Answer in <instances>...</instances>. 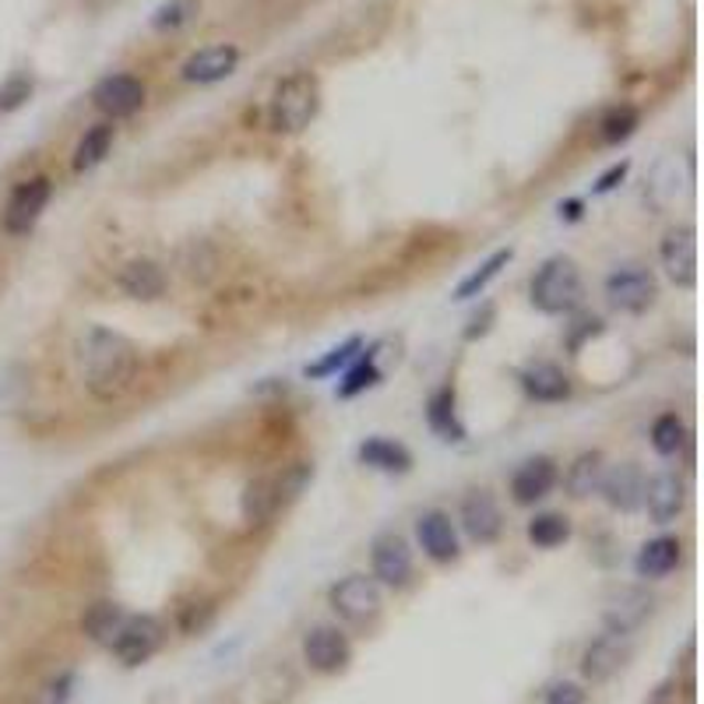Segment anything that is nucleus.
Instances as JSON below:
<instances>
[{"label":"nucleus","mask_w":704,"mask_h":704,"mask_svg":"<svg viewBox=\"0 0 704 704\" xmlns=\"http://www.w3.org/2000/svg\"><path fill=\"white\" fill-rule=\"evenodd\" d=\"M78 370L92 398L117 402L138 380V349L120 332L88 328L78 342Z\"/></svg>","instance_id":"obj_1"},{"label":"nucleus","mask_w":704,"mask_h":704,"mask_svg":"<svg viewBox=\"0 0 704 704\" xmlns=\"http://www.w3.org/2000/svg\"><path fill=\"white\" fill-rule=\"evenodd\" d=\"M321 109V85L314 74L300 71L290 74L285 82H279L272 95V127L279 135H300Z\"/></svg>","instance_id":"obj_2"},{"label":"nucleus","mask_w":704,"mask_h":704,"mask_svg":"<svg viewBox=\"0 0 704 704\" xmlns=\"http://www.w3.org/2000/svg\"><path fill=\"white\" fill-rule=\"evenodd\" d=\"M581 272L570 258H549L532 279V303L543 314H570L581 303Z\"/></svg>","instance_id":"obj_3"},{"label":"nucleus","mask_w":704,"mask_h":704,"mask_svg":"<svg viewBox=\"0 0 704 704\" xmlns=\"http://www.w3.org/2000/svg\"><path fill=\"white\" fill-rule=\"evenodd\" d=\"M162 634L166 631H162V623L156 617H148V613H127L117 641L109 644V652L117 655L120 665L135 670V665H145L151 655L162 649Z\"/></svg>","instance_id":"obj_4"},{"label":"nucleus","mask_w":704,"mask_h":704,"mask_svg":"<svg viewBox=\"0 0 704 704\" xmlns=\"http://www.w3.org/2000/svg\"><path fill=\"white\" fill-rule=\"evenodd\" d=\"M655 296H659L655 275L649 269H641V264H620V269L606 279V300H610V307L620 314L649 311Z\"/></svg>","instance_id":"obj_5"},{"label":"nucleus","mask_w":704,"mask_h":704,"mask_svg":"<svg viewBox=\"0 0 704 704\" xmlns=\"http://www.w3.org/2000/svg\"><path fill=\"white\" fill-rule=\"evenodd\" d=\"M303 662L311 665L314 673L321 676H338L349 670L353 662V644L349 638L338 631L332 623H321L314 631H307L303 638Z\"/></svg>","instance_id":"obj_6"},{"label":"nucleus","mask_w":704,"mask_h":704,"mask_svg":"<svg viewBox=\"0 0 704 704\" xmlns=\"http://www.w3.org/2000/svg\"><path fill=\"white\" fill-rule=\"evenodd\" d=\"M332 610L349 623H367L380 613V585L367 575H349L328 592Z\"/></svg>","instance_id":"obj_7"},{"label":"nucleus","mask_w":704,"mask_h":704,"mask_svg":"<svg viewBox=\"0 0 704 704\" xmlns=\"http://www.w3.org/2000/svg\"><path fill=\"white\" fill-rule=\"evenodd\" d=\"M50 204V180L46 177H32L25 183H18L11 190V198L4 204V233L11 237H25L40 216L46 212Z\"/></svg>","instance_id":"obj_8"},{"label":"nucleus","mask_w":704,"mask_h":704,"mask_svg":"<svg viewBox=\"0 0 704 704\" xmlns=\"http://www.w3.org/2000/svg\"><path fill=\"white\" fill-rule=\"evenodd\" d=\"M627 659H631V638L606 631L581 652V676L588 683H606L623 670Z\"/></svg>","instance_id":"obj_9"},{"label":"nucleus","mask_w":704,"mask_h":704,"mask_svg":"<svg viewBox=\"0 0 704 704\" xmlns=\"http://www.w3.org/2000/svg\"><path fill=\"white\" fill-rule=\"evenodd\" d=\"M659 258L670 282L683 285V290H691L697 282V240L691 225H673V230L662 237Z\"/></svg>","instance_id":"obj_10"},{"label":"nucleus","mask_w":704,"mask_h":704,"mask_svg":"<svg viewBox=\"0 0 704 704\" xmlns=\"http://www.w3.org/2000/svg\"><path fill=\"white\" fill-rule=\"evenodd\" d=\"M92 103L99 113H106L109 120L135 117L145 106V85L138 78H130V74H109V78H103L92 88Z\"/></svg>","instance_id":"obj_11"},{"label":"nucleus","mask_w":704,"mask_h":704,"mask_svg":"<svg viewBox=\"0 0 704 704\" xmlns=\"http://www.w3.org/2000/svg\"><path fill=\"white\" fill-rule=\"evenodd\" d=\"M641 504L655 525H670L683 511V504H687V486H683V480H676V475H670V472L652 475V480L644 483Z\"/></svg>","instance_id":"obj_12"},{"label":"nucleus","mask_w":704,"mask_h":704,"mask_svg":"<svg viewBox=\"0 0 704 704\" xmlns=\"http://www.w3.org/2000/svg\"><path fill=\"white\" fill-rule=\"evenodd\" d=\"M652 617V596L644 588H620V592L606 602V631L631 638L638 627Z\"/></svg>","instance_id":"obj_13"},{"label":"nucleus","mask_w":704,"mask_h":704,"mask_svg":"<svg viewBox=\"0 0 704 704\" xmlns=\"http://www.w3.org/2000/svg\"><path fill=\"white\" fill-rule=\"evenodd\" d=\"M412 578V554L402 536H380L374 543V581L388 588H406Z\"/></svg>","instance_id":"obj_14"},{"label":"nucleus","mask_w":704,"mask_h":704,"mask_svg":"<svg viewBox=\"0 0 704 704\" xmlns=\"http://www.w3.org/2000/svg\"><path fill=\"white\" fill-rule=\"evenodd\" d=\"M237 64H240L237 46H204L180 67V78L190 85H212V82L230 78Z\"/></svg>","instance_id":"obj_15"},{"label":"nucleus","mask_w":704,"mask_h":704,"mask_svg":"<svg viewBox=\"0 0 704 704\" xmlns=\"http://www.w3.org/2000/svg\"><path fill=\"white\" fill-rule=\"evenodd\" d=\"M462 525H465L472 543H480V546L493 543V539L501 536V528H504L497 501H493L486 490L469 493V497L462 501Z\"/></svg>","instance_id":"obj_16"},{"label":"nucleus","mask_w":704,"mask_h":704,"mask_svg":"<svg viewBox=\"0 0 704 704\" xmlns=\"http://www.w3.org/2000/svg\"><path fill=\"white\" fill-rule=\"evenodd\" d=\"M416 536H420L423 554L437 564H451L459 560V536H454V525L444 511H427L416 522Z\"/></svg>","instance_id":"obj_17"},{"label":"nucleus","mask_w":704,"mask_h":704,"mask_svg":"<svg viewBox=\"0 0 704 704\" xmlns=\"http://www.w3.org/2000/svg\"><path fill=\"white\" fill-rule=\"evenodd\" d=\"M599 493L606 497V504L617 507V511H634L641 504V493H644V475L638 465L623 462V465H613L610 472L602 475V486Z\"/></svg>","instance_id":"obj_18"},{"label":"nucleus","mask_w":704,"mask_h":704,"mask_svg":"<svg viewBox=\"0 0 704 704\" xmlns=\"http://www.w3.org/2000/svg\"><path fill=\"white\" fill-rule=\"evenodd\" d=\"M120 290L138 303H156L166 293V275L156 261H145V258L127 261L120 272Z\"/></svg>","instance_id":"obj_19"},{"label":"nucleus","mask_w":704,"mask_h":704,"mask_svg":"<svg viewBox=\"0 0 704 704\" xmlns=\"http://www.w3.org/2000/svg\"><path fill=\"white\" fill-rule=\"evenodd\" d=\"M554 483H557V465L549 459H532V462H525L515 472V480H511V493H515V504L528 507V504L543 501L546 493L554 490Z\"/></svg>","instance_id":"obj_20"},{"label":"nucleus","mask_w":704,"mask_h":704,"mask_svg":"<svg viewBox=\"0 0 704 704\" xmlns=\"http://www.w3.org/2000/svg\"><path fill=\"white\" fill-rule=\"evenodd\" d=\"M522 388L528 398H536V402H564L570 395V377L554 364H532L522 374Z\"/></svg>","instance_id":"obj_21"},{"label":"nucleus","mask_w":704,"mask_h":704,"mask_svg":"<svg viewBox=\"0 0 704 704\" xmlns=\"http://www.w3.org/2000/svg\"><path fill=\"white\" fill-rule=\"evenodd\" d=\"M124 620H127V610H124V606L103 599V602L88 606V613L82 617V631H85V638H88L92 644H103V649H109V644L117 641Z\"/></svg>","instance_id":"obj_22"},{"label":"nucleus","mask_w":704,"mask_h":704,"mask_svg":"<svg viewBox=\"0 0 704 704\" xmlns=\"http://www.w3.org/2000/svg\"><path fill=\"white\" fill-rule=\"evenodd\" d=\"M680 564V539L673 536H659L652 543H644L641 546V554H638V575L641 578H665L670 570Z\"/></svg>","instance_id":"obj_23"},{"label":"nucleus","mask_w":704,"mask_h":704,"mask_svg":"<svg viewBox=\"0 0 704 704\" xmlns=\"http://www.w3.org/2000/svg\"><path fill=\"white\" fill-rule=\"evenodd\" d=\"M602 475H606V462L599 451H585L575 459V465L567 469V490L570 497H592L602 486Z\"/></svg>","instance_id":"obj_24"},{"label":"nucleus","mask_w":704,"mask_h":704,"mask_svg":"<svg viewBox=\"0 0 704 704\" xmlns=\"http://www.w3.org/2000/svg\"><path fill=\"white\" fill-rule=\"evenodd\" d=\"M359 462L370 465V469H380V472H409L412 454L402 444L385 441V437H374V441H367L364 448H359Z\"/></svg>","instance_id":"obj_25"},{"label":"nucleus","mask_w":704,"mask_h":704,"mask_svg":"<svg viewBox=\"0 0 704 704\" xmlns=\"http://www.w3.org/2000/svg\"><path fill=\"white\" fill-rule=\"evenodd\" d=\"M427 420L430 427L444 437V441H462L465 437V427L459 420V412H454V391L451 388H441L427 406Z\"/></svg>","instance_id":"obj_26"},{"label":"nucleus","mask_w":704,"mask_h":704,"mask_svg":"<svg viewBox=\"0 0 704 704\" xmlns=\"http://www.w3.org/2000/svg\"><path fill=\"white\" fill-rule=\"evenodd\" d=\"M109 145H113V127L109 124H95L85 130V138L74 148V174H85V169H95L106 156H109Z\"/></svg>","instance_id":"obj_27"},{"label":"nucleus","mask_w":704,"mask_h":704,"mask_svg":"<svg viewBox=\"0 0 704 704\" xmlns=\"http://www.w3.org/2000/svg\"><path fill=\"white\" fill-rule=\"evenodd\" d=\"M279 490L272 480H254L251 486H246L243 493V518L246 522H264V518H272L275 515V507H279Z\"/></svg>","instance_id":"obj_28"},{"label":"nucleus","mask_w":704,"mask_h":704,"mask_svg":"<svg viewBox=\"0 0 704 704\" xmlns=\"http://www.w3.org/2000/svg\"><path fill=\"white\" fill-rule=\"evenodd\" d=\"M683 444H687V427H683L680 416H673V412L659 416L652 427V448L659 454H680Z\"/></svg>","instance_id":"obj_29"},{"label":"nucleus","mask_w":704,"mask_h":704,"mask_svg":"<svg viewBox=\"0 0 704 704\" xmlns=\"http://www.w3.org/2000/svg\"><path fill=\"white\" fill-rule=\"evenodd\" d=\"M507 261H511V251H497L490 261H483L480 272H472V275L459 285V290H454V300H472V296H480V293L486 290V285L501 275V269H504Z\"/></svg>","instance_id":"obj_30"},{"label":"nucleus","mask_w":704,"mask_h":704,"mask_svg":"<svg viewBox=\"0 0 704 704\" xmlns=\"http://www.w3.org/2000/svg\"><path fill=\"white\" fill-rule=\"evenodd\" d=\"M567 536H570V525L560 515H539V518L528 522V539L536 543V546H543V549L560 546Z\"/></svg>","instance_id":"obj_31"},{"label":"nucleus","mask_w":704,"mask_h":704,"mask_svg":"<svg viewBox=\"0 0 704 704\" xmlns=\"http://www.w3.org/2000/svg\"><path fill=\"white\" fill-rule=\"evenodd\" d=\"M638 130V109L634 106H617L602 117V141L620 145Z\"/></svg>","instance_id":"obj_32"},{"label":"nucleus","mask_w":704,"mask_h":704,"mask_svg":"<svg viewBox=\"0 0 704 704\" xmlns=\"http://www.w3.org/2000/svg\"><path fill=\"white\" fill-rule=\"evenodd\" d=\"M359 349H364V342L359 338H349V342H342V346H335L325 359H317L314 367H307V377H332L335 370L342 367H349L353 359L359 356Z\"/></svg>","instance_id":"obj_33"},{"label":"nucleus","mask_w":704,"mask_h":704,"mask_svg":"<svg viewBox=\"0 0 704 704\" xmlns=\"http://www.w3.org/2000/svg\"><path fill=\"white\" fill-rule=\"evenodd\" d=\"M380 380V367H377V359H374V353L364 359V364H356L349 374H346V380H342L338 385V398H356L359 391H367V388H374Z\"/></svg>","instance_id":"obj_34"},{"label":"nucleus","mask_w":704,"mask_h":704,"mask_svg":"<svg viewBox=\"0 0 704 704\" xmlns=\"http://www.w3.org/2000/svg\"><path fill=\"white\" fill-rule=\"evenodd\" d=\"M195 14H198V0H169V4H162L156 14H151V25L159 32H174V29L187 25Z\"/></svg>","instance_id":"obj_35"},{"label":"nucleus","mask_w":704,"mask_h":704,"mask_svg":"<svg viewBox=\"0 0 704 704\" xmlns=\"http://www.w3.org/2000/svg\"><path fill=\"white\" fill-rule=\"evenodd\" d=\"M74 687H78V676H74L71 670H64V673H56V676L46 683V687L40 691L35 704H71Z\"/></svg>","instance_id":"obj_36"},{"label":"nucleus","mask_w":704,"mask_h":704,"mask_svg":"<svg viewBox=\"0 0 704 704\" xmlns=\"http://www.w3.org/2000/svg\"><path fill=\"white\" fill-rule=\"evenodd\" d=\"M311 475H314V469L307 465V462H296L290 472L282 475V480L275 483V490H279V501L285 504V501H296L300 493H303V486L311 483Z\"/></svg>","instance_id":"obj_37"},{"label":"nucleus","mask_w":704,"mask_h":704,"mask_svg":"<svg viewBox=\"0 0 704 704\" xmlns=\"http://www.w3.org/2000/svg\"><path fill=\"white\" fill-rule=\"evenodd\" d=\"M29 95H32V78L14 74V78H8L4 85H0V113H11L18 106H25Z\"/></svg>","instance_id":"obj_38"},{"label":"nucleus","mask_w":704,"mask_h":704,"mask_svg":"<svg viewBox=\"0 0 704 704\" xmlns=\"http://www.w3.org/2000/svg\"><path fill=\"white\" fill-rule=\"evenodd\" d=\"M546 704H588V694L570 680H557L554 687L546 691Z\"/></svg>","instance_id":"obj_39"},{"label":"nucleus","mask_w":704,"mask_h":704,"mask_svg":"<svg viewBox=\"0 0 704 704\" xmlns=\"http://www.w3.org/2000/svg\"><path fill=\"white\" fill-rule=\"evenodd\" d=\"M623 177H627V162L613 166V169H610V174H606V177H602V180L596 183V195H606V190H613V187H617V183H620Z\"/></svg>","instance_id":"obj_40"}]
</instances>
